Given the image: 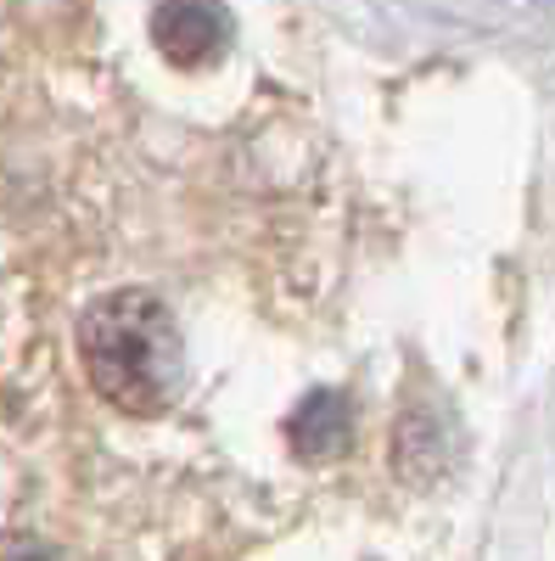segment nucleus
<instances>
[{
  "mask_svg": "<svg viewBox=\"0 0 555 561\" xmlns=\"http://www.w3.org/2000/svg\"><path fill=\"white\" fill-rule=\"evenodd\" d=\"M79 365L90 388L124 415H163L185 382V337L163 298L124 287L84 309Z\"/></svg>",
  "mask_w": 555,
  "mask_h": 561,
  "instance_id": "obj_1",
  "label": "nucleus"
},
{
  "mask_svg": "<svg viewBox=\"0 0 555 561\" xmlns=\"http://www.w3.org/2000/svg\"><path fill=\"white\" fill-rule=\"evenodd\" d=\"M230 39H236V18L224 0H158L152 7V45L180 73L213 68L230 51Z\"/></svg>",
  "mask_w": 555,
  "mask_h": 561,
  "instance_id": "obj_2",
  "label": "nucleus"
},
{
  "mask_svg": "<svg viewBox=\"0 0 555 561\" xmlns=\"http://www.w3.org/2000/svg\"><path fill=\"white\" fill-rule=\"evenodd\" d=\"M287 444H292V455L298 460H337L348 444H354V404H348V393H337V388H320V393H309L292 415H287Z\"/></svg>",
  "mask_w": 555,
  "mask_h": 561,
  "instance_id": "obj_3",
  "label": "nucleus"
},
{
  "mask_svg": "<svg viewBox=\"0 0 555 561\" xmlns=\"http://www.w3.org/2000/svg\"><path fill=\"white\" fill-rule=\"evenodd\" d=\"M18 561H51V556H45V550H23Z\"/></svg>",
  "mask_w": 555,
  "mask_h": 561,
  "instance_id": "obj_4",
  "label": "nucleus"
}]
</instances>
